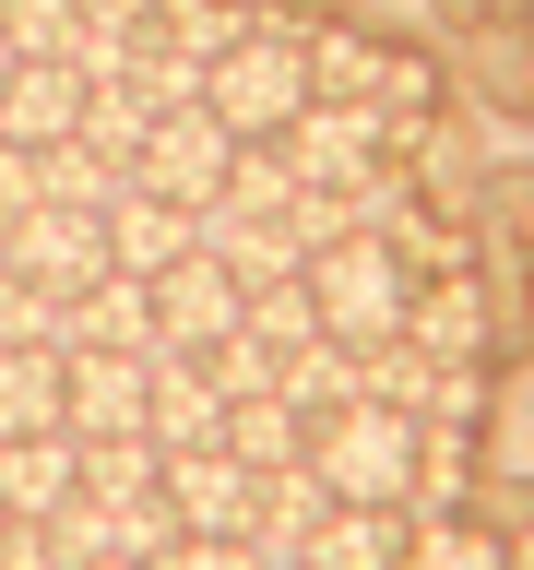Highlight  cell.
I'll return each instance as SVG.
<instances>
[{
    "mask_svg": "<svg viewBox=\"0 0 534 570\" xmlns=\"http://www.w3.org/2000/svg\"><path fill=\"white\" fill-rule=\"evenodd\" d=\"M202 107H214L238 142H274L285 119L309 107V12H274V0H249V36L202 71Z\"/></svg>",
    "mask_w": 534,
    "mask_h": 570,
    "instance_id": "cell-1",
    "label": "cell"
},
{
    "mask_svg": "<svg viewBox=\"0 0 534 570\" xmlns=\"http://www.w3.org/2000/svg\"><path fill=\"white\" fill-rule=\"evenodd\" d=\"M309 309H320V333L333 345H392L404 333V309H416V262L392 238H333V249H309Z\"/></svg>",
    "mask_w": 534,
    "mask_h": 570,
    "instance_id": "cell-2",
    "label": "cell"
},
{
    "mask_svg": "<svg viewBox=\"0 0 534 570\" xmlns=\"http://www.w3.org/2000/svg\"><path fill=\"white\" fill-rule=\"evenodd\" d=\"M309 475L333 499H380V511H404V488H416V416H392V404H333V416H309Z\"/></svg>",
    "mask_w": 534,
    "mask_h": 570,
    "instance_id": "cell-3",
    "label": "cell"
},
{
    "mask_svg": "<svg viewBox=\"0 0 534 570\" xmlns=\"http://www.w3.org/2000/svg\"><path fill=\"white\" fill-rule=\"evenodd\" d=\"M274 155L297 167V190H345V178H368L392 155V119H380V107H345V96H309L274 131Z\"/></svg>",
    "mask_w": 534,
    "mask_h": 570,
    "instance_id": "cell-4",
    "label": "cell"
},
{
    "mask_svg": "<svg viewBox=\"0 0 534 570\" xmlns=\"http://www.w3.org/2000/svg\"><path fill=\"white\" fill-rule=\"evenodd\" d=\"M226 167H238V131H226L214 107H167V119L142 131V155H131V190H167V203H214V190H226Z\"/></svg>",
    "mask_w": 534,
    "mask_h": 570,
    "instance_id": "cell-5",
    "label": "cell"
},
{
    "mask_svg": "<svg viewBox=\"0 0 534 570\" xmlns=\"http://www.w3.org/2000/svg\"><path fill=\"white\" fill-rule=\"evenodd\" d=\"M249 321V285L214 262V249H190V262H167L155 274V345H178V356H214L226 333Z\"/></svg>",
    "mask_w": 534,
    "mask_h": 570,
    "instance_id": "cell-6",
    "label": "cell"
},
{
    "mask_svg": "<svg viewBox=\"0 0 534 570\" xmlns=\"http://www.w3.org/2000/svg\"><path fill=\"white\" fill-rule=\"evenodd\" d=\"M142 440L155 452H214L226 440V392H214L202 356H178V345L142 356Z\"/></svg>",
    "mask_w": 534,
    "mask_h": 570,
    "instance_id": "cell-7",
    "label": "cell"
},
{
    "mask_svg": "<svg viewBox=\"0 0 534 570\" xmlns=\"http://www.w3.org/2000/svg\"><path fill=\"white\" fill-rule=\"evenodd\" d=\"M60 356H155V285L107 262L96 285H71L60 309Z\"/></svg>",
    "mask_w": 534,
    "mask_h": 570,
    "instance_id": "cell-8",
    "label": "cell"
},
{
    "mask_svg": "<svg viewBox=\"0 0 534 570\" xmlns=\"http://www.w3.org/2000/svg\"><path fill=\"white\" fill-rule=\"evenodd\" d=\"M0 274L96 285V274H107V214H60V203H36L24 226H0Z\"/></svg>",
    "mask_w": 534,
    "mask_h": 570,
    "instance_id": "cell-9",
    "label": "cell"
},
{
    "mask_svg": "<svg viewBox=\"0 0 534 570\" xmlns=\"http://www.w3.org/2000/svg\"><path fill=\"white\" fill-rule=\"evenodd\" d=\"M71 131H83V71L71 60H12L0 71V142L12 155H48Z\"/></svg>",
    "mask_w": 534,
    "mask_h": 570,
    "instance_id": "cell-10",
    "label": "cell"
},
{
    "mask_svg": "<svg viewBox=\"0 0 534 570\" xmlns=\"http://www.w3.org/2000/svg\"><path fill=\"white\" fill-rule=\"evenodd\" d=\"M190 249H202V203H167V190H119V203H107V262H119V274H167V262H190Z\"/></svg>",
    "mask_w": 534,
    "mask_h": 570,
    "instance_id": "cell-11",
    "label": "cell"
},
{
    "mask_svg": "<svg viewBox=\"0 0 534 570\" xmlns=\"http://www.w3.org/2000/svg\"><path fill=\"white\" fill-rule=\"evenodd\" d=\"M167 499L190 534H249V511H261V475H249L226 440L214 452H167Z\"/></svg>",
    "mask_w": 534,
    "mask_h": 570,
    "instance_id": "cell-12",
    "label": "cell"
},
{
    "mask_svg": "<svg viewBox=\"0 0 534 570\" xmlns=\"http://www.w3.org/2000/svg\"><path fill=\"white\" fill-rule=\"evenodd\" d=\"M60 428L83 440V452H96V440H142V356H71Z\"/></svg>",
    "mask_w": 534,
    "mask_h": 570,
    "instance_id": "cell-13",
    "label": "cell"
},
{
    "mask_svg": "<svg viewBox=\"0 0 534 570\" xmlns=\"http://www.w3.org/2000/svg\"><path fill=\"white\" fill-rule=\"evenodd\" d=\"M60 499H83V440H71V428L0 440V511H12V523H48Z\"/></svg>",
    "mask_w": 534,
    "mask_h": 570,
    "instance_id": "cell-14",
    "label": "cell"
},
{
    "mask_svg": "<svg viewBox=\"0 0 534 570\" xmlns=\"http://www.w3.org/2000/svg\"><path fill=\"white\" fill-rule=\"evenodd\" d=\"M404 345H427V356H487V285H475V262H452V274H416Z\"/></svg>",
    "mask_w": 534,
    "mask_h": 570,
    "instance_id": "cell-15",
    "label": "cell"
},
{
    "mask_svg": "<svg viewBox=\"0 0 534 570\" xmlns=\"http://www.w3.org/2000/svg\"><path fill=\"white\" fill-rule=\"evenodd\" d=\"M404 534H416V523H404V511H380V499H333L297 570H404Z\"/></svg>",
    "mask_w": 534,
    "mask_h": 570,
    "instance_id": "cell-16",
    "label": "cell"
},
{
    "mask_svg": "<svg viewBox=\"0 0 534 570\" xmlns=\"http://www.w3.org/2000/svg\"><path fill=\"white\" fill-rule=\"evenodd\" d=\"M320 511H333V488H320L309 463H285V475H261V511H249V547H261V570H297V559H309Z\"/></svg>",
    "mask_w": 534,
    "mask_h": 570,
    "instance_id": "cell-17",
    "label": "cell"
},
{
    "mask_svg": "<svg viewBox=\"0 0 534 570\" xmlns=\"http://www.w3.org/2000/svg\"><path fill=\"white\" fill-rule=\"evenodd\" d=\"M202 249H214L238 285H274V274H297V262H309L285 214H226V203H202Z\"/></svg>",
    "mask_w": 534,
    "mask_h": 570,
    "instance_id": "cell-18",
    "label": "cell"
},
{
    "mask_svg": "<svg viewBox=\"0 0 534 570\" xmlns=\"http://www.w3.org/2000/svg\"><path fill=\"white\" fill-rule=\"evenodd\" d=\"M60 381H71V356H60V345H0V440L60 428Z\"/></svg>",
    "mask_w": 534,
    "mask_h": 570,
    "instance_id": "cell-19",
    "label": "cell"
},
{
    "mask_svg": "<svg viewBox=\"0 0 534 570\" xmlns=\"http://www.w3.org/2000/svg\"><path fill=\"white\" fill-rule=\"evenodd\" d=\"M380 71H392V48H380L368 24H309V96L380 107Z\"/></svg>",
    "mask_w": 534,
    "mask_h": 570,
    "instance_id": "cell-20",
    "label": "cell"
},
{
    "mask_svg": "<svg viewBox=\"0 0 534 570\" xmlns=\"http://www.w3.org/2000/svg\"><path fill=\"white\" fill-rule=\"evenodd\" d=\"M226 452H238L249 475H285V463H309V416H297L285 392H249V404H226Z\"/></svg>",
    "mask_w": 534,
    "mask_h": 570,
    "instance_id": "cell-21",
    "label": "cell"
},
{
    "mask_svg": "<svg viewBox=\"0 0 534 570\" xmlns=\"http://www.w3.org/2000/svg\"><path fill=\"white\" fill-rule=\"evenodd\" d=\"M155 119H167V107L142 96V83H83V131H71V142H83V155H107V167L131 178V155H142V131H155Z\"/></svg>",
    "mask_w": 534,
    "mask_h": 570,
    "instance_id": "cell-22",
    "label": "cell"
},
{
    "mask_svg": "<svg viewBox=\"0 0 534 570\" xmlns=\"http://www.w3.org/2000/svg\"><path fill=\"white\" fill-rule=\"evenodd\" d=\"M463 488H475V440H463L452 416H427V428H416V488H404V523L463 511Z\"/></svg>",
    "mask_w": 534,
    "mask_h": 570,
    "instance_id": "cell-23",
    "label": "cell"
},
{
    "mask_svg": "<svg viewBox=\"0 0 534 570\" xmlns=\"http://www.w3.org/2000/svg\"><path fill=\"white\" fill-rule=\"evenodd\" d=\"M404 570H511V547H498L475 511H427V523L404 534Z\"/></svg>",
    "mask_w": 534,
    "mask_h": 570,
    "instance_id": "cell-24",
    "label": "cell"
},
{
    "mask_svg": "<svg viewBox=\"0 0 534 570\" xmlns=\"http://www.w3.org/2000/svg\"><path fill=\"white\" fill-rule=\"evenodd\" d=\"M178 534H190V523H178L167 475H155V488H131V499H107V559H142V570H155Z\"/></svg>",
    "mask_w": 534,
    "mask_h": 570,
    "instance_id": "cell-25",
    "label": "cell"
},
{
    "mask_svg": "<svg viewBox=\"0 0 534 570\" xmlns=\"http://www.w3.org/2000/svg\"><path fill=\"white\" fill-rule=\"evenodd\" d=\"M119 190H131V178L107 167V155H83V142H48V155H36V203H60V214H107Z\"/></svg>",
    "mask_w": 534,
    "mask_h": 570,
    "instance_id": "cell-26",
    "label": "cell"
},
{
    "mask_svg": "<svg viewBox=\"0 0 534 570\" xmlns=\"http://www.w3.org/2000/svg\"><path fill=\"white\" fill-rule=\"evenodd\" d=\"M249 333H261L274 356L320 345V309H309V262H297V274H274V285H249Z\"/></svg>",
    "mask_w": 534,
    "mask_h": 570,
    "instance_id": "cell-27",
    "label": "cell"
},
{
    "mask_svg": "<svg viewBox=\"0 0 534 570\" xmlns=\"http://www.w3.org/2000/svg\"><path fill=\"white\" fill-rule=\"evenodd\" d=\"M285 404H297V416L356 404V345H333V333H320V345H297V356H285Z\"/></svg>",
    "mask_w": 534,
    "mask_h": 570,
    "instance_id": "cell-28",
    "label": "cell"
},
{
    "mask_svg": "<svg viewBox=\"0 0 534 570\" xmlns=\"http://www.w3.org/2000/svg\"><path fill=\"white\" fill-rule=\"evenodd\" d=\"M214 203H226V214H285V203H297V167H285L274 142H238V167H226Z\"/></svg>",
    "mask_w": 534,
    "mask_h": 570,
    "instance_id": "cell-29",
    "label": "cell"
},
{
    "mask_svg": "<svg viewBox=\"0 0 534 570\" xmlns=\"http://www.w3.org/2000/svg\"><path fill=\"white\" fill-rule=\"evenodd\" d=\"M60 309H71V285L0 274V345H60Z\"/></svg>",
    "mask_w": 534,
    "mask_h": 570,
    "instance_id": "cell-30",
    "label": "cell"
},
{
    "mask_svg": "<svg viewBox=\"0 0 534 570\" xmlns=\"http://www.w3.org/2000/svg\"><path fill=\"white\" fill-rule=\"evenodd\" d=\"M202 368H214V392H226V404H249V392H285V356L261 345L249 321H238V333H226V345L202 356Z\"/></svg>",
    "mask_w": 534,
    "mask_h": 570,
    "instance_id": "cell-31",
    "label": "cell"
},
{
    "mask_svg": "<svg viewBox=\"0 0 534 570\" xmlns=\"http://www.w3.org/2000/svg\"><path fill=\"white\" fill-rule=\"evenodd\" d=\"M155 475H167L155 440H96V452H83V499H131V488H155Z\"/></svg>",
    "mask_w": 534,
    "mask_h": 570,
    "instance_id": "cell-32",
    "label": "cell"
},
{
    "mask_svg": "<svg viewBox=\"0 0 534 570\" xmlns=\"http://www.w3.org/2000/svg\"><path fill=\"white\" fill-rule=\"evenodd\" d=\"M155 570H261V547H249V534H178Z\"/></svg>",
    "mask_w": 534,
    "mask_h": 570,
    "instance_id": "cell-33",
    "label": "cell"
},
{
    "mask_svg": "<svg viewBox=\"0 0 534 570\" xmlns=\"http://www.w3.org/2000/svg\"><path fill=\"white\" fill-rule=\"evenodd\" d=\"M24 214H36V155L0 142V226H24Z\"/></svg>",
    "mask_w": 534,
    "mask_h": 570,
    "instance_id": "cell-34",
    "label": "cell"
},
{
    "mask_svg": "<svg viewBox=\"0 0 534 570\" xmlns=\"http://www.w3.org/2000/svg\"><path fill=\"white\" fill-rule=\"evenodd\" d=\"M83 570H142V559H83Z\"/></svg>",
    "mask_w": 534,
    "mask_h": 570,
    "instance_id": "cell-35",
    "label": "cell"
},
{
    "mask_svg": "<svg viewBox=\"0 0 534 570\" xmlns=\"http://www.w3.org/2000/svg\"><path fill=\"white\" fill-rule=\"evenodd\" d=\"M523 249H534V203H523Z\"/></svg>",
    "mask_w": 534,
    "mask_h": 570,
    "instance_id": "cell-36",
    "label": "cell"
},
{
    "mask_svg": "<svg viewBox=\"0 0 534 570\" xmlns=\"http://www.w3.org/2000/svg\"><path fill=\"white\" fill-rule=\"evenodd\" d=\"M0 71H12V36H0Z\"/></svg>",
    "mask_w": 534,
    "mask_h": 570,
    "instance_id": "cell-37",
    "label": "cell"
},
{
    "mask_svg": "<svg viewBox=\"0 0 534 570\" xmlns=\"http://www.w3.org/2000/svg\"><path fill=\"white\" fill-rule=\"evenodd\" d=\"M0 534H12V511H0Z\"/></svg>",
    "mask_w": 534,
    "mask_h": 570,
    "instance_id": "cell-38",
    "label": "cell"
},
{
    "mask_svg": "<svg viewBox=\"0 0 534 570\" xmlns=\"http://www.w3.org/2000/svg\"><path fill=\"white\" fill-rule=\"evenodd\" d=\"M523 36H534V12H523Z\"/></svg>",
    "mask_w": 534,
    "mask_h": 570,
    "instance_id": "cell-39",
    "label": "cell"
}]
</instances>
